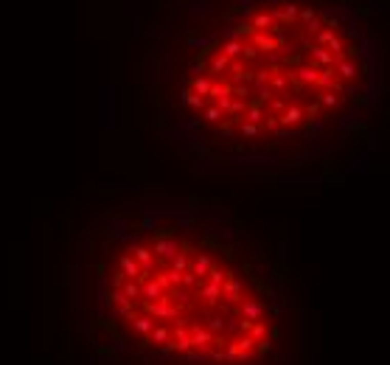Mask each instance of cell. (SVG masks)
<instances>
[{"label": "cell", "instance_id": "1", "mask_svg": "<svg viewBox=\"0 0 390 365\" xmlns=\"http://www.w3.org/2000/svg\"><path fill=\"white\" fill-rule=\"evenodd\" d=\"M85 365H301L289 270L200 205H138L90 230L68 278Z\"/></svg>", "mask_w": 390, "mask_h": 365}, {"label": "cell", "instance_id": "2", "mask_svg": "<svg viewBox=\"0 0 390 365\" xmlns=\"http://www.w3.org/2000/svg\"><path fill=\"white\" fill-rule=\"evenodd\" d=\"M376 65L334 6L264 0L188 48L160 90L163 121L217 166L301 169L365 129Z\"/></svg>", "mask_w": 390, "mask_h": 365}]
</instances>
